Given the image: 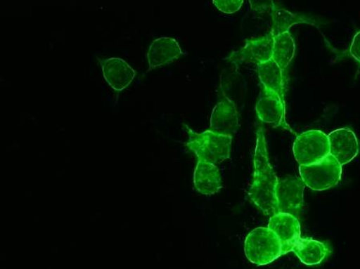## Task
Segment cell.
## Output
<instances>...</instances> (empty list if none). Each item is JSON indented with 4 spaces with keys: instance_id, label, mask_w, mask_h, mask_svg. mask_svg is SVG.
Instances as JSON below:
<instances>
[{
    "instance_id": "1",
    "label": "cell",
    "mask_w": 360,
    "mask_h": 269,
    "mask_svg": "<svg viewBox=\"0 0 360 269\" xmlns=\"http://www.w3.org/2000/svg\"><path fill=\"white\" fill-rule=\"evenodd\" d=\"M253 161V183L250 187L248 197L264 214L274 215L278 213L276 190L278 179L269 162L262 126H259L257 131Z\"/></svg>"
},
{
    "instance_id": "2",
    "label": "cell",
    "mask_w": 360,
    "mask_h": 269,
    "mask_svg": "<svg viewBox=\"0 0 360 269\" xmlns=\"http://www.w3.org/2000/svg\"><path fill=\"white\" fill-rule=\"evenodd\" d=\"M189 139L187 147L198 157V160L218 164L229 159L232 138L211 130L197 133L184 125Z\"/></svg>"
},
{
    "instance_id": "3",
    "label": "cell",
    "mask_w": 360,
    "mask_h": 269,
    "mask_svg": "<svg viewBox=\"0 0 360 269\" xmlns=\"http://www.w3.org/2000/svg\"><path fill=\"white\" fill-rule=\"evenodd\" d=\"M245 251L252 264L266 265L283 255L282 244L269 228L259 227L246 237Z\"/></svg>"
},
{
    "instance_id": "4",
    "label": "cell",
    "mask_w": 360,
    "mask_h": 269,
    "mask_svg": "<svg viewBox=\"0 0 360 269\" xmlns=\"http://www.w3.org/2000/svg\"><path fill=\"white\" fill-rule=\"evenodd\" d=\"M300 174L306 186L314 191H324L338 185L342 166L332 155L321 161L300 166Z\"/></svg>"
},
{
    "instance_id": "5",
    "label": "cell",
    "mask_w": 360,
    "mask_h": 269,
    "mask_svg": "<svg viewBox=\"0 0 360 269\" xmlns=\"http://www.w3.org/2000/svg\"><path fill=\"white\" fill-rule=\"evenodd\" d=\"M293 153L300 166L321 161L329 155L328 136L318 130L302 133L295 139Z\"/></svg>"
},
{
    "instance_id": "6",
    "label": "cell",
    "mask_w": 360,
    "mask_h": 269,
    "mask_svg": "<svg viewBox=\"0 0 360 269\" xmlns=\"http://www.w3.org/2000/svg\"><path fill=\"white\" fill-rule=\"evenodd\" d=\"M221 96L211 116L210 130L224 136L233 137L240 126L239 112L236 104L225 95L220 86Z\"/></svg>"
},
{
    "instance_id": "7",
    "label": "cell",
    "mask_w": 360,
    "mask_h": 269,
    "mask_svg": "<svg viewBox=\"0 0 360 269\" xmlns=\"http://www.w3.org/2000/svg\"><path fill=\"white\" fill-rule=\"evenodd\" d=\"M304 186L303 180L298 178L278 179L276 190L278 212L297 214L304 206Z\"/></svg>"
},
{
    "instance_id": "8",
    "label": "cell",
    "mask_w": 360,
    "mask_h": 269,
    "mask_svg": "<svg viewBox=\"0 0 360 269\" xmlns=\"http://www.w3.org/2000/svg\"><path fill=\"white\" fill-rule=\"evenodd\" d=\"M255 111L259 119L264 124L274 127L281 126L293 132L287 124L285 102L276 93L264 90L255 105Z\"/></svg>"
},
{
    "instance_id": "9",
    "label": "cell",
    "mask_w": 360,
    "mask_h": 269,
    "mask_svg": "<svg viewBox=\"0 0 360 269\" xmlns=\"http://www.w3.org/2000/svg\"><path fill=\"white\" fill-rule=\"evenodd\" d=\"M274 34L271 32L264 37L246 41V45L234 51L226 60L236 63H263L272 60Z\"/></svg>"
},
{
    "instance_id": "10",
    "label": "cell",
    "mask_w": 360,
    "mask_h": 269,
    "mask_svg": "<svg viewBox=\"0 0 360 269\" xmlns=\"http://www.w3.org/2000/svg\"><path fill=\"white\" fill-rule=\"evenodd\" d=\"M269 229L276 233L280 240L283 255L292 249L301 237L300 223L295 215L278 212L271 216L269 222Z\"/></svg>"
},
{
    "instance_id": "11",
    "label": "cell",
    "mask_w": 360,
    "mask_h": 269,
    "mask_svg": "<svg viewBox=\"0 0 360 269\" xmlns=\"http://www.w3.org/2000/svg\"><path fill=\"white\" fill-rule=\"evenodd\" d=\"M328 140L329 155L342 166L356 159L359 154V142L351 129H338L328 134Z\"/></svg>"
},
{
    "instance_id": "12",
    "label": "cell",
    "mask_w": 360,
    "mask_h": 269,
    "mask_svg": "<svg viewBox=\"0 0 360 269\" xmlns=\"http://www.w3.org/2000/svg\"><path fill=\"white\" fill-rule=\"evenodd\" d=\"M100 63L104 79L116 91L125 89L136 77L135 70L121 58H111Z\"/></svg>"
},
{
    "instance_id": "13",
    "label": "cell",
    "mask_w": 360,
    "mask_h": 269,
    "mask_svg": "<svg viewBox=\"0 0 360 269\" xmlns=\"http://www.w3.org/2000/svg\"><path fill=\"white\" fill-rule=\"evenodd\" d=\"M194 185L201 195L217 194L222 189L223 183L217 164L198 160L195 169Z\"/></svg>"
},
{
    "instance_id": "14",
    "label": "cell",
    "mask_w": 360,
    "mask_h": 269,
    "mask_svg": "<svg viewBox=\"0 0 360 269\" xmlns=\"http://www.w3.org/2000/svg\"><path fill=\"white\" fill-rule=\"evenodd\" d=\"M183 55L175 39L162 37L153 41L148 53L150 70L167 65Z\"/></svg>"
},
{
    "instance_id": "15",
    "label": "cell",
    "mask_w": 360,
    "mask_h": 269,
    "mask_svg": "<svg viewBox=\"0 0 360 269\" xmlns=\"http://www.w3.org/2000/svg\"><path fill=\"white\" fill-rule=\"evenodd\" d=\"M292 251L307 265H317L332 254L329 245L311 238L300 237Z\"/></svg>"
},
{
    "instance_id": "16",
    "label": "cell",
    "mask_w": 360,
    "mask_h": 269,
    "mask_svg": "<svg viewBox=\"0 0 360 269\" xmlns=\"http://www.w3.org/2000/svg\"><path fill=\"white\" fill-rule=\"evenodd\" d=\"M257 72L264 90L276 93L285 102V81L283 70L273 60L259 63Z\"/></svg>"
},
{
    "instance_id": "17",
    "label": "cell",
    "mask_w": 360,
    "mask_h": 269,
    "mask_svg": "<svg viewBox=\"0 0 360 269\" xmlns=\"http://www.w3.org/2000/svg\"><path fill=\"white\" fill-rule=\"evenodd\" d=\"M272 20L271 32L275 36L289 32L290 28L300 23H307L313 26L318 25V21L312 17L300 14H295L284 8H277L276 6L271 11Z\"/></svg>"
},
{
    "instance_id": "18",
    "label": "cell",
    "mask_w": 360,
    "mask_h": 269,
    "mask_svg": "<svg viewBox=\"0 0 360 269\" xmlns=\"http://www.w3.org/2000/svg\"><path fill=\"white\" fill-rule=\"evenodd\" d=\"M295 44L292 34L289 32L274 37L272 60H274L283 71L288 67L295 56Z\"/></svg>"
},
{
    "instance_id": "19",
    "label": "cell",
    "mask_w": 360,
    "mask_h": 269,
    "mask_svg": "<svg viewBox=\"0 0 360 269\" xmlns=\"http://www.w3.org/2000/svg\"><path fill=\"white\" fill-rule=\"evenodd\" d=\"M245 0H213V4L225 14H234L240 10Z\"/></svg>"
},
{
    "instance_id": "20",
    "label": "cell",
    "mask_w": 360,
    "mask_h": 269,
    "mask_svg": "<svg viewBox=\"0 0 360 269\" xmlns=\"http://www.w3.org/2000/svg\"><path fill=\"white\" fill-rule=\"evenodd\" d=\"M252 11L259 14H263L271 11L276 7L273 0H248Z\"/></svg>"
},
{
    "instance_id": "21",
    "label": "cell",
    "mask_w": 360,
    "mask_h": 269,
    "mask_svg": "<svg viewBox=\"0 0 360 269\" xmlns=\"http://www.w3.org/2000/svg\"><path fill=\"white\" fill-rule=\"evenodd\" d=\"M350 55L360 63V31L354 37L349 49Z\"/></svg>"
}]
</instances>
